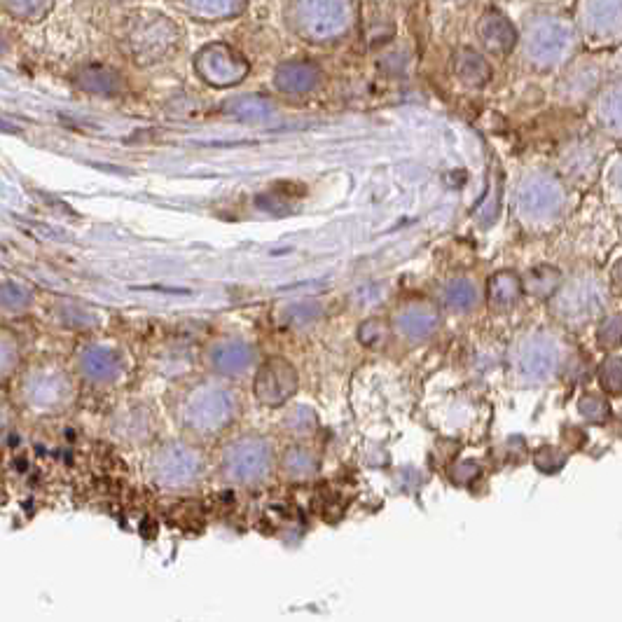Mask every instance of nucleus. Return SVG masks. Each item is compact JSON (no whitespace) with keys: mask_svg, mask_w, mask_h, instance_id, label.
<instances>
[{"mask_svg":"<svg viewBox=\"0 0 622 622\" xmlns=\"http://www.w3.org/2000/svg\"><path fill=\"white\" fill-rule=\"evenodd\" d=\"M534 463L538 468H541L543 473H557L559 468H562L566 463V456H564V452H559V449H555V447H543L541 452H536Z\"/></svg>","mask_w":622,"mask_h":622,"instance_id":"c756f323","label":"nucleus"},{"mask_svg":"<svg viewBox=\"0 0 622 622\" xmlns=\"http://www.w3.org/2000/svg\"><path fill=\"white\" fill-rule=\"evenodd\" d=\"M611 181L615 185V190H618L620 195H622V160L615 162V167L611 171Z\"/></svg>","mask_w":622,"mask_h":622,"instance_id":"2f4dec72","label":"nucleus"},{"mask_svg":"<svg viewBox=\"0 0 622 622\" xmlns=\"http://www.w3.org/2000/svg\"><path fill=\"white\" fill-rule=\"evenodd\" d=\"M31 304V293L17 283H3L0 286V309L3 311H24Z\"/></svg>","mask_w":622,"mask_h":622,"instance_id":"5701e85b","label":"nucleus"},{"mask_svg":"<svg viewBox=\"0 0 622 622\" xmlns=\"http://www.w3.org/2000/svg\"><path fill=\"white\" fill-rule=\"evenodd\" d=\"M599 347L601 349H615L622 344V314H613L601 323L599 333H597Z\"/></svg>","mask_w":622,"mask_h":622,"instance_id":"393cba45","label":"nucleus"},{"mask_svg":"<svg viewBox=\"0 0 622 622\" xmlns=\"http://www.w3.org/2000/svg\"><path fill=\"white\" fill-rule=\"evenodd\" d=\"M124 358L113 347H89L80 356V372L94 384H110L122 375Z\"/></svg>","mask_w":622,"mask_h":622,"instance_id":"ddd939ff","label":"nucleus"},{"mask_svg":"<svg viewBox=\"0 0 622 622\" xmlns=\"http://www.w3.org/2000/svg\"><path fill=\"white\" fill-rule=\"evenodd\" d=\"M578 36L594 50L622 45V0H578L576 5Z\"/></svg>","mask_w":622,"mask_h":622,"instance_id":"20e7f679","label":"nucleus"},{"mask_svg":"<svg viewBox=\"0 0 622 622\" xmlns=\"http://www.w3.org/2000/svg\"><path fill=\"white\" fill-rule=\"evenodd\" d=\"M454 71L456 78L468 87H482L492 78V68H489L487 59L473 50L459 52V57L454 61Z\"/></svg>","mask_w":622,"mask_h":622,"instance_id":"f3484780","label":"nucleus"},{"mask_svg":"<svg viewBox=\"0 0 622 622\" xmlns=\"http://www.w3.org/2000/svg\"><path fill=\"white\" fill-rule=\"evenodd\" d=\"M478 38L487 52L499 54V57L513 52V47L520 43V33L510 24V19L496 10H489L482 15L478 22Z\"/></svg>","mask_w":622,"mask_h":622,"instance_id":"4468645a","label":"nucleus"},{"mask_svg":"<svg viewBox=\"0 0 622 622\" xmlns=\"http://www.w3.org/2000/svg\"><path fill=\"white\" fill-rule=\"evenodd\" d=\"M566 192L562 183L545 171H531L517 188V209L529 223H548L564 211Z\"/></svg>","mask_w":622,"mask_h":622,"instance_id":"423d86ee","label":"nucleus"},{"mask_svg":"<svg viewBox=\"0 0 622 622\" xmlns=\"http://www.w3.org/2000/svg\"><path fill=\"white\" fill-rule=\"evenodd\" d=\"M75 396L71 377L57 365H40L24 375L22 400L33 412H59Z\"/></svg>","mask_w":622,"mask_h":622,"instance_id":"0eeeda50","label":"nucleus"},{"mask_svg":"<svg viewBox=\"0 0 622 622\" xmlns=\"http://www.w3.org/2000/svg\"><path fill=\"white\" fill-rule=\"evenodd\" d=\"M438 311L428 304H410L396 316V326L400 335L410 342L428 340L438 330Z\"/></svg>","mask_w":622,"mask_h":622,"instance_id":"2eb2a0df","label":"nucleus"},{"mask_svg":"<svg viewBox=\"0 0 622 622\" xmlns=\"http://www.w3.org/2000/svg\"><path fill=\"white\" fill-rule=\"evenodd\" d=\"M604 302L606 295L604 290H601L599 281L592 279V276H578V279L569 281L562 290H559L555 300V311L557 316H562V319L580 321L599 314Z\"/></svg>","mask_w":622,"mask_h":622,"instance_id":"9b49d317","label":"nucleus"},{"mask_svg":"<svg viewBox=\"0 0 622 622\" xmlns=\"http://www.w3.org/2000/svg\"><path fill=\"white\" fill-rule=\"evenodd\" d=\"M599 66L594 64H576L564 78L562 94L569 101H580L583 96L594 92L599 85Z\"/></svg>","mask_w":622,"mask_h":622,"instance_id":"a211bd4d","label":"nucleus"},{"mask_svg":"<svg viewBox=\"0 0 622 622\" xmlns=\"http://www.w3.org/2000/svg\"><path fill=\"white\" fill-rule=\"evenodd\" d=\"M19 363V349L12 337L0 333V382L15 372Z\"/></svg>","mask_w":622,"mask_h":622,"instance_id":"c85d7f7f","label":"nucleus"},{"mask_svg":"<svg viewBox=\"0 0 622 622\" xmlns=\"http://www.w3.org/2000/svg\"><path fill=\"white\" fill-rule=\"evenodd\" d=\"M615 279H618V283L622 286V265H620L618 269H615Z\"/></svg>","mask_w":622,"mask_h":622,"instance_id":"473e14b6","label":"nucleus"},{"mask_svg":"<svg viewBox=\"0 0 622 622\" xmlns=\"http://www.w3.org/2000/svg\"><path fill=\"white\" fill-rule=\"evenodd\" d=\"M281 468L290 480H309L311 475H316V471H319V459L307 447H290L283 454Z\"/></svg>","mask_w":622,"mask_h":622,"instance_id":"aec40b11","label":"nucleus"},{"mask_svg":"<svg viewBox=\"0 0 622 622\" xmlns=\"http://www.w3.org/2000/svg\"><path fill=\"white\" fill-rule=\"evenodd\" d=\"M358 340L365 347H375L384 340V323L382 321H365L361 330H358Z\"/></svg>","mask_w":622,"mask_h":622,"instance_id":"7c9ffc66","label":"nucleus"},{"mask_svg":"<svg viewBox=\"0 0 622 622\" xmlns=\"http://www.w3.org/2000/svg\"><path fill=\"white\" fill-rule=\"evenodd\" d=\"M520 50L527 66L538 73L555 71L573 61L580 45L576 24L569 19L541 12L527 19L520 33Z\"/></svg>","mask_w":622,"mask_h":622,"instance_id":"f257e3e1","label":"nucleus"},{"mask_svg":"<svg viewBox=\"0 0 622 622\" xmlns=\"http://www.w3.org/2000/svg\"><path fill=\"white\" fill-rule=\"evenodd\" d=\"M202 454L188 442H169L152 456L150 475L157 485L169 489L190 487L202 473Z\"/></svg>","mask_w":622,"mask_h":622,"instance_id":"6e6552de","label":"nucleus"},{"mask_svg":"<svg viewBox=\"0 0 622 622\" xmlns=\"http://www.w3.org/2000/svg\"><path fill=\"white\" fill-rule=\"evenodd\" d=\"M316 82H319V71L309 64H290L281 68L279 78H276V85L288 94L311 92L316 87Z\"/></svg>","mask_w":622,"mask_h":622,"instance_id":"6ab92c4d","label":"nucleus"},{"mask_svg":"<svg viewBox=\"0 0 622 622\" xmlns=\"http://www.w3.org/2000/svg\"><path fill=\"white\" fill-rule=\"evenodd\" d=\"M297 386H300V377H297L293 363L286 361V358L274 356L267 358L258 368V372H255L253 393L260 405L279 407L295 396Z\"/></svg>","mask_w":622,"mask_h":622,"instance_id":"1a4fd4ad","label":"nucleus"},{"mask_svg":"<svg viewBox=\"0 0 622 622\" xmlns=\"http://www.w3.org/2000/svg\"><path fill=\"white\" fill-rule=\"evenodd\" d=\"M599 382L601 389L606 393H613V396H620L622 393V358H608L601 365L599 370Z\"/></svg>","mask_w":622,"mask_h":622,"instance_id":"b1692460","label":"nucleus"},{"mask_svg":"<svg viewBox=\"0 0 622 622\" xmlns=\"http://www.w3.org/2000/svg\"><path fill=\"white\" fill-rule=\"evenodd\" d=\"M220 478L232 485H258L272 468V447L258 435H246L220 452Z\"/></svg>","mask_w":622,"mask_h":622,"instance_id":"7ed1b4c3","label":"nucleus"},{"mask_svg":"<svg viewBox=\"0 0 622 622\" xmlns=\"http://www.w3.org/2000/svg\"><path fill=\"white\" fill-rule=\"evenodd\" d=\"M578 410L587 421H594V424H601V421L611 417V405L599 396H583L578 403Z\"/></svg>","mask_w":622,"mask_h":622,"instance_id":"cd10ccee","label":"nucleus"},{"mask_svg":"<svg viewBox=\"0 0 622 622\" xmlns=\"http://www.w3.org/2000/svg\"><path fill=\"white\" fill-rule=\"evenodd\" d=\"M594 117L611 136H622V78L608 82L597 96Z\"/></svg>","mask_w":622,"mask_h":622,"instance_id":"dca6fc26","label":"nucleus"},{"mask_svg":"<svg viewBox=\"0 0 622 622\" xmlns=\"http://www.w3.org/2000/svg\"><path fill=\"white\" fill-rule=\"evenodd\" d=\"M297 24L311 40H335L351 29L356 17L354 0H297Z\"/></svg>","mask_w":622,"mask_h":622,"instance_id":"39448f33","label":"nucleus"},{"mask_svg":"<svg viewBox=\"0 0 622 622\" xmlns=\"http://www.w3.org/2000/svg\"><path fill=\"white\" fill-rule=\"evenodd\" d=\"M615 61H618V66L622 68V45H620V52H618V59H615Z\"/></svg>","mask_w":622,"mask_h":622,"instance_id":"72a5a7b5","label":"nucleus"},{"mask_svg":"<svg viewBox=\"0 0 622 622\" xmlns=\"http://www.w3.org/2000/svg\"><path fill=\"white\" fill-rule=\"evenodd\" d=\"M478 297V288H475L473 281L454 279L452 283H447L445 293H442V302L454 311H468L478 304Z\"/></svg>","mask_w":622,"mask_h":622,"instance_id":"4be33fe9","label":"nucleus"},{"mask_svg":"<svg viewBox=\"0 0 622 622\" xmlns=\"http://www.w3.org/2000/svg\"><path fill=\"white\" fill-rule=\"evenodd\" d=\"M522 295V281L513 272H499L489 279V300L499 309H506Z\"/></svg>","mask_w":622,"mask_h":622,"instance_id":"412c9836","label":"nucleus"},{"mask_svg":"<svg viewBox=\"0 0 622 622\" xmlns=\"http://www.w3.org/2000/svg\"><path fill=\"white\" fill-rule=\"evenodd\" d=\"M562 361V351H559L557 340L550 335H531L517 347V372L522 379L529 382H545L555 375Z\"/></svg>","mask_w":622,"mask_h":622,"instance_id":"9d476101","label":"nucleus"},{"mask_svg":"<svg viewBox=\"0 0 622 622\" xmlns=\"http://www.w3.org/2000/svg\"><path fill=\"white\" fill-rule=\"evenodd\" d=\"M321 316V304L319 302H300L290 304L286 309V321L290 326H309L311 321H316Z\"/></svg>","mask_w":622,"mask_h":622,"instance_id":"a878e982","label":"nucleus"},{"mask_svg":"<svg viewBox=\"0 0 622 622\" xmlns=\"http://www.w3.org/2000/svg\"><path fill=\"white\" fill-rule=\"evenodd\" d=\"M239 412L237 396L223 384L199 382L185 391L178 417L185 431L195 435H218L234 424Z\"/></svg>","mask_w":622,"mask_h":622,"instance_id":"f03ea898","label":"nucleus"},{"mask_svg":"<svg viewBox=\"0 0 622 622\" xmlns=\"http://www.w3.org/2000/svg\"><path fill=\"white\" fill-rule=\"evenodd\" d=\"M559 281H562V276H559V272H555V269L538 267L529 279V290L534 295H548L559 286Z\"/></svg>","mask_w":622,"mask_h":622,"instance_id":"bb28decb","label":"nucleus"},{"mask_svg":"<svg viewBox=\"0 0 622 622\" xmlns=\"http://www.w3.org/2000/svg\"><path fill=\"white\" fill-rule=\"evenodd\" d=\"M211 368L220 377H241L255 365V349L253 344L244 340H220L209 351Z\"/></svg>","mask_w":622,"mask_h":622,"instance_id":"f8f14e48","label":"nucleus"}]
</instances>
